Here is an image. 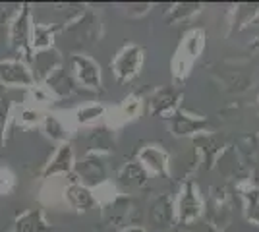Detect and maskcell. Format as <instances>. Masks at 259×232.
Here are the masks:
<instances>
[{
  "label": "cell",
  "mask_w": 259,
  "mask_h": 232,
  "mask_svg": "<svg viewBox=\"0 0 259 232\" xmlns=\"http://www.w3.org/2000/svg\"><path fill=\"white\" fill-rule=\"evenodd\" d=\"M122 232H141V230H138V228H126V230H122Z\"/></svg>",
  "instance_id": "ffe728a7"
},
{
  "label": "cell",
  "mask_w": 259,
  "mask_h": 232,
  "mask_svg": "<svg viewBox=\"0 0 259 232\" xmlns=\"http://www.w3.org/2000/svg\"><path fill=\"white\" fill-rule=\"evenodd\" d=\"M64 198L77 211H87L89 207L95 205V198H93L91 190L83 184H68L64 188Z\"/></svg>",
  "instance_id": "8fae6325"
},
{
  "label": "cell",
  "mask_w": 259,
  "mask_h": 232,
  "mask_svg": "<svg viewBox=\"0 0 259 232\" xmlns=\"http://www.w3.org/2000/svg\"><path fill=\"white\" fill-rule=\"evenodd\" d=\"M72 70H74V79L81 83L83 87L97 89L101 85V68L99 64L85 55L72 56Z\"/></svg>",
  "instance_id": "277c9868"
},
{
  "label": "cell",
  "mask_w": 259,
  "mask_h": 232,
  "mask_svg": "<svg viewBox=\"0 0 259 232\" xmlns=\"http://www.w3.org/2000/svg\"><path fill=\"white\" fill-rule=\"evenodd\" d=\"M14 232H53L41 209H27L14 221Z\"/></svg>",
  "instance_id": "9c48e42d"
},
{
  "label": "cell",
  "mask_w": 259,
  "mask_h": 232,
  "mask_svg": "<svg viewBox=\"0 0 259 232\" xmlns=\"http://www.w3.org/2000/svg\"><path fill=\"white\" fill-rule=\"evenodd\" d=\"M166 159H164V155L161 151H157V149H147V151H143L141 153V163L147 166H151L153 170H157V172H162L164 170V163Z\"/></svg>",
  "instance_id": "9a60e30c"
},
{
  "label": "cell",
  "mask_w": 259,
  "mask_h": 232,
  "mask_svg": "<svg viewBox=\"0 0 259 232\" xmlns=\"http://www.w3.org/2000/svg\"><path fill=\"white\" fill-rule=\"evenodd\" d=\"M16 176L8 166L0 165V196H10L12 192L16 190Z\"/></svg>",
  "instance_id": "2e32d148"
},
{
  "label": "cell",
  "mask_w": 259,
  "mask_h": 232,
  "mask_svg": "<svg viewBox=\"0 0 259 232\" xmlns=\"http://www.w3.org/2000/svg\"><path fill=\"white\" fill-rule=\"evenodd\" d=\"M58 25H51V23H33L31 25V41L29 47L31 51L39 53V51H47V49H53L54 37L58 33Z\"/></svg>",
  "instance_id": "30bf717a"
},
{
  "label": "cell",
  "mask_w": 259,
  "mask_h": 232,
  "mask_svg": "<svg viewBox=\"0 0 259 232\" xmlns=\"http://www.w3.org/2000/svg\"><path fill=\"white\" fill-rule=\"evenodd\" d=\"M45 114L39 109H23L20 112V124L25 126V128H31V126H37V124H43Z\"/></svg>",
  "instance_id": "ac0fdd59"
},
{
  "label": "cell",
  "mask_w": 259,
  "mask_h": 232,
  "mask_svg": "<svg viewBox=\"0 0 259 232\" xmlns=\"http://www.w3.org/2000/svg\"><path fill=\"white\" fill-rule=\"evenodd\" d=\"M31 25V8H29V4H22V8L18 10L10 23V44L14 47V51L23 55V62H27V64L33 58V51L29 47Z\"/></svg>",
  "instance_id": "6da1fadb"
},
{
  "label": "cell",
  "mask_w": 259,
  "mask_h": 232,
  "mask_svg": "<svg viewBox=\"0 0 259 232\" xmlns=\"http://www.w3.org/2000/svg\"><path fill=\"white\" fill-rule=\"evenodd\" d=\"M103 114H105L103 105H89V107H83V109H79L76 112V122L79 126H87V124L97 122Z\"/></svg>",
  "instance_id": "5bb4252c"
},
{
  "label": "cell",
  "mask_w": 259,
  "mask_h": 232,
  "mask_svg": "<svg viewBox=\"0 0 259 232\" xmlns=\"http://www.w3.org/2000/svg\"><path fill=\"white\" fill-rule=\"evenodd\" d=\"M10 111H12L10 97L0 93V149H2V142H4V132H6V124H8Z\"/></svg>",
  "instance_id": "e0dca14e"
},
{
  "label": "cell",
  "mask_w": 259,
  "mask_h": 232,
  "mask_svg": "<svg viewBox=\"0 0 259 232\" xmlns=\"http://www.w3.org/2000/svg\"><path fill=\"white\" fill-rule=\"evenodd\" d=\"M141 62H143V53H141L140 47L136 44H130L126 49H122L118 53V56L114 58L112 62V70L118 77L120 81H126V79H132L140 72Z\"/></svg>",
  "instance_id": "3957f363"
},
{
  "label": "cell",
  "mask_w": 259,
  "mask_h": 232,
  "mask_svg": "<svg viewBox=\"0 0 259 232\" xmlns=\"http://www.w3.org/2000/svg\"><path fill=\"white\" fill-rule=\"evenodd\" d=\"M0 85L6 87H35V77L23 58H4L0 60Z\"/></svg>",
  "instance_id": "7a4b0ae2"
},
{
  "label": "cell",
  "mask_w": 259,
  "mask_h": 232,
  "mask_svg": "<svg viewBox=\"0 0 259 232\" xmlns=\"http://www.w3.org/2000/svg\"><path fill=\"white\" fill-rule=\"evenodd\" d=\"M72 170H74V151H72V145L60 144L54 157L51 159V163L45 166L43 178H53L56 174H68Z\"/></svg>",
  "instance_id": "52a82bcc"
},
{
  "label": "cell",
  "mask_w": 259,
  "mask_h": 232,
  "mask_svg": "<svg viewBox=\"0 0 259 232\" xmlns=\"http://www.w3.org/2000/svg\"><path fill=\"white\" fill-rule=\"evenodd\" d=\"M43 89L56 99H64L76 91V79L72 74H68L64 68H58L43 81Z\"/></svg>",
  "instance_id": "8992f818"
},
{
  "label": "cell",
  "mask_w": 259,
  "mask_h": 232,
  "mask_svg": "<svg viewBox=\"0 0 259 232\" xmlns=\"http://www.w3.org/2000/svg\"><path fill=\"white\" fill-rule=\"evenodd\" d=\"M201 33L199 31H194L192 35H188L186 37V41L182 43L180 49H186V53L188 55H178L176 56V62H172V68L176 66V74H180V72H188V68L192 66V60H194L197 53H199V49H201Z\"/></svg>",
  "instance_id": "7c38bea8"
},
{
  "label": "cell",
  "mask_w": 259,
  "mask_h": 232,
  "mask_svg": "<svg viewBox=\"0 0 259 232\" xmlns=\"http://www.w3.org/2000/svg\"><path fill=\"white\" fill-rule=\"evenodd\" d=\"M138 107H140V103L136 101V97H130V99H124V103L120 105V109L116 114H122V120H130V118L136 116Z\"/></svg>",
  "instance_id": "d6986e66"
},
{
  "label": "cell",
  "mask_w": 259,
  "mask_h": 232,
  "mask_svg": "<svg viewBox=\"0 0 259 232\" xmlns=\"http://www.w3.org/2000/svg\"><path fill=\"white\" fill-rule=\"evenodd\" d=\"M31 72L35 77V83L41 81L43 83L47 77L53 72H56L58 68H62V56L56 49H47V51H39L35 53L31 58Z\"/></svg>",
  "instance_id": "5b68a950"
},
{
  "label": "cell",
  "mask_w": 259,
  "mask_h": 232,
  "mask_svg": "<svg viewBox=\"0 0 259 232\" xmlns=\"http://www.w3.org/2000/svg\"><path fill=\"white\" fill-rule=\"evenodd\" d=\"M74 170L77 172V176L81 178L83 186H101L103 178H105V168L103 163L99 161L95 155H87L83 161L74 163Z\"/></svg>",
  "instance_id": "ba28073f"
},
{
  "label": "cell",
  "mask_w": 259,
  "mask_h": 232,
  "mask_svg": "<svg viewBox=\"0 0 259 232\" xmlns=\"http://www.w3.org/2000/svg\"><path fill=\"white\" fill-rule=\"evenodd\" d=\"M43 130H45V135H47L49 140H53V142L66 144V140H68V130H66V126L58 120L54 114H47L43 118Z\"/></svg>",
  "instance_id": "4fadbf2b"
}]
</instances>
